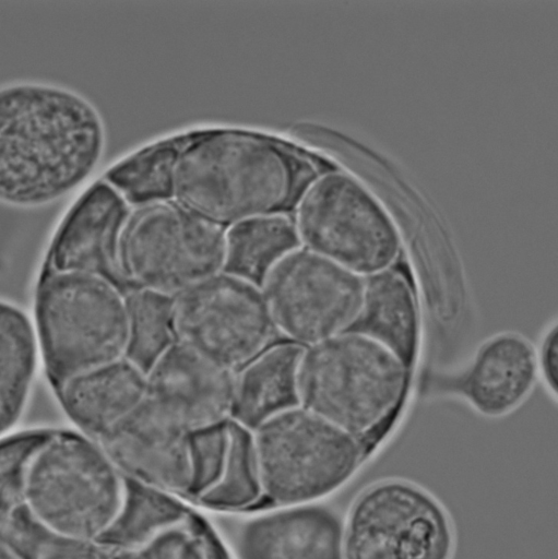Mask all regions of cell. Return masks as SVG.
<instances>
[{
    "mask_svg": "<svg viewBox=\"0 0 558 559\" xmlns=\"http://www.w3.org/2000/svg\"><path fill=\"white\" fill-rule=\"evenodd\" d=\"M61 397L71 419L95 441L145 399V369L123 357L64 381Z\"/></svg>",
    "mask_w": 558,
    "mask_h": 559,
    "instance_id": "obj_17",
    "label": "cell"
},
{
    "mask_svg": "<svg viewBox=\"0 0 558 559\" xmlns=\"http://www.w3.org/2000/svg\"><path fill=\"white\" fill-rule=\"evenodd\" d=\"M174 297L134 289L129 300L131 340L126 357L146 369L174 341L171 306Z\"/></svg>",
    "mask_w": 558,
    "mask_h": 559,
    "instance_id": "obj_25",
    "label": "cell"
},
{
    "mask_svg": "<svg viewBox=\"0 0 558 559\" xmlns=\"http://www.w3.org/2000/svg\"><path fill=\"white\" fill-rule=\"evenodd\" d=\"M0 559H24L16 552L0 531Z\"/></svg>",
    "mask_w": 558,
    "mask_h": 559,
    "instance_id": "obj_29",
    "label": "cell"
},
{
    "mask_svg": "<svg viewBox=\"0 0 558 559\" xmlns=\"http://www.w3.org/2000/svg\"><path fill=\"white\" fill-rule=\"evenodd\" d=\"M36 318L45 362L62 383L128 354L129 300L106 275L75 271L48 278Z\"/></svg>",
    "mask_w": 558,
    "mask_h": 559,
    "instance_id": "obj_6",
    "label": "cell"
},
{
    "mask_svg": "<svg viewBox=\"0 0 558 559\" xmlns=\"http://www.w3.org/2000/svg\"><path fill=\"white\" fill-rule=\"evenodd\" d=\"M237 559H344L343 513L324 501L281 506L245 520Z\"/></svg>",
    "mask_w": 558,
    "mask_h": 559,
    "instance_id": "obj_15",
    "label": "cell"
},
{
    "mask_svg": "<svg viewBox=\"0 0 558 559\" xmlns=\"http://www.w3.org/2000/svg\"><path fill=\"white\" fill-rule=\"evenodd\" d=\"M456 546L447 506L406 477L366 484L343 514L344 559H454Z\"/></svg>",
    "mask_w": 558,
    "mask_h": 559,
    "instance_id": "obj_7",
    "label": "cell"
},
{
    "mask_svg": "<svg viewBox=\"0 0 558 559\" xmlns=\"http://www.w3.org/2000/svg\"><path fill=\"white\" fill-rule=\"evenodd\" d=\"M304 346L292 342L270 345L236 373L230 418L250 432L273 415L299 405L298 369Z\"/></svg>",
    "mask_w": 558,
    "mask_h": 559,
    "instance_id": "obj_19",
    "label": "cell"
},
{
    "mask_svg": "<svg viewBox=\"0 0 558 559\" xmlns=\"http://www.w3.org/2000/svg\"><path fill=\"white\" fill-rule=\"evenodd\" d=\"M124 498V477L86 436L46 435L31 459L24 508L55 537L99 540Z\"/></svg>",
    "mask_w": 558,
    "mask_h": 559,
    "instance_id": "obj_4",
    "label": "cell"
},
{
    "mask_svg": "<svg viewBox=\"0 0 558 559\" xmlns=\"http://www.w3.org/2000/svg\"><path fill=\"white\" fill-rule=\"evenodd\" d=\"M347 331L393 353L412 371L419 344V312L407 276L394 266L364 277L359 312Z\"/></svg>",
    "mask_w": 558,
    "mask_h": 559,
    "instance_id": "obj_18",
    "label": "cell"
},
{
    "mask_svg": "<svg viewBox=\"0 0 558 559\" xmlns=\"http://www.w3.org/2000/svg\"><path fill=\"white\" fill-rule=\"evenodd\" d=\"M187 132L158 140L112 164L102 179L130 207L171 201L173 174Z\"/></svg>",
    "mask_w": 558,
    "mask_h": 559,
    "instance_id": "obj_22",
    "label": "cell"
},
{
    "mask_svg": "<svg viewBox=\"0 0 558 559\" xmlns=\"http://www.w3.org/2000/svg\"><path fill=\"white\" fill-rule=\"evenodd\" d=\"M235 388V370L212 362L175 340L145 369V400L190 433L226 424Z\"/></svg>",
    "mask_w": 558,
    "mask_h": 559,
    "instance_id": "obj_13",
    "label": "cell"
},
{
    "mask_svg": "<svg viewBox=\"0 0 558 559\" xmlns=\"http://www.w3.org/2000/svg\"><path fill=\"white\" fill-rule=\"evenodd\" d=\"M292 216L301 247L361 277L394 266L401 255L389 213L360 181L335 167L309 185Z\"/></svg>",
    "mask_w": 558,
    "mask_h": 559,
    "instance_id": "obj_9",
    "label": "cell"
},
{
    "mask_svg": "<svg viewBox=\"0 0 558 559\" xmlns=\"http://www.w3.org/2000/svg\"><path fill=\"white\" fill-rule=\"evenodd\" d=\"M46 435L0 439V521L24 506V488L31 459Z\"/></svg>",
    "mask_w": 558,
    "mask_h": 559,
    "instance_id": "obj_26",
    "label": "cell"
},
{
    "mask_svg": "<svg viewBox=\"0 0 558 559\" xmlns=\"http://www.w3.org/2000/svg\"><path fill=\"white\" fill-rule=\"evenodd\" d=\"M261 284L276 331L304 347L347 331L363 302L364 277L301 246Z\"/></svg>",
    "mask_w": 558,
    "mask_h": 559,
    "instance_id": "obj_11",
    "label": "cell"
},
{
    "mask_svg": "<svg viewBox=\"0 0 558 559\" xmlns=\"http://www.w3.org/2000/svg\"><path fill=\"white\" fill-rule=\"evenodd\" d=\"M112 549L116 559H229L213 530L186 508L130 545Z\"/></svg>",
    "mask_w": 558,
    "mask_h": 559,
    "instance_id": "obj_23",
    "label": "cell"
},
{
    "mask_svg": "<svg viewBox=\"0 0 558 559\" xmlns=\"http://www.w3.org/2000/svg\"><path fill=\"white\" fill-rule=\"evenodd\" d=\"M225 260V229L169 201L131 212L114 270L134 289L175 297L224 271Z\"/></svg>",
    "mask_w": 558,
    "mask_h": 559,
    "instance_id": "obj_8",
    "label": "cell"
},
{
    "mask_svg": "<svg viewBox=\"0 0 558 559\" xmlns=\"http://www.w3.org/2000/svg\"><path fill=\"white\" fill-rule=\"evenodd\" d=\"M37 334L20 309L0 301V439L20 420L37 367Z\"/></svg>",
    "mask_w": 558,
    "mask_h": 559,
    "instance_id": "obj_20",
    "label": "cell"
},
{
    "mask_svg": "<svg viewBox=\"0 0 558 559\" xmlns=\"http://www.w3.org/2000/svg\"><path fill=\"white\" fill-rule=\"evenodd\" d=\"M537 381L535 346L524 335L504 331L482 342L460 370L431 376L427 390L459 399L482 416L499 418L519 408Z\"/></svg>",
    "mask_w": 558,
    "mask_h": 559,
    "instance_id": "obj_14",
    "label": "cell"
},
{
    "mask_svg": "<svg viewBox=\"0 0 558 559\" xmlns=\"http://www.w3.org/2000/svg\"><path fill=\"white\" fill-rule=\"evenodd\" d=\"M130 210L102 178L84 187L57 228L51 247L55 264L63 272L114 270L118 238Z\"/></svg>",
    "mask_w": 558,
    "mask_h": 559,
    "instance_id": "obj_16",
    "label": "cell"
},
{
    "mask_svg": "<svg viewBox=\"0 0 558 559\" xmlns=\"http://www.w3.org/2000/svg\"><path fill=\"white\" fill-rule=\"evenodd\" d=\"M298 247L292 215L249 218L225 228L224 271L259 284L276 261Z\"/></svg>",
    "mask_w": 558,
    "mask_h": 559,
    "instance_id": "obj_21",
    "label": "cell"
},
{
    "mask_svg": "<svg viewBox=\"0 0 558 559\" xmlns=\"http://www.w3.org/2000/svg\"><path fill=\"white\" fill-rule=\"evenodd\" d=\"M411 372L381 344L345 331L304 348L299 405L356 438L375 456L393 428Z\"/></svg>",
    "mask_w": 558,
    "mask_h": 559,
    "instance_id": "obj_3",
    "label": "cell"
},
{
    "mask_svg": "<svg viewBox=\"0 0 558 559\" xmlns=\"http://www.w3.org/2000/svg\"><path fill=\"white\" fill-rule=\"evenodd\" d=\"M332 168L265 133L191 130L174 167L171 201L225 229L259 216L292 215L309 185Z\"/></svg>",
    "mask_w": 558,
    "mask_h": 559,
    "instance_id": "obj_2",
    "label": "cell"
},
{
    "mask_svg": "<svg viewBox=\"0 0 558 559\" xmlns=\"http://www.w3.org/2000/svg\"><path fill=\"white\" fill-rule=\"evenodd\" d=\"M171 328L175 341L231 370L266 349L277 333L262 287L227 271L174 297Z\"/></svg>",
    "mask_w": 558,
    "mask_h": 559,
    "instance_id": "obj_10",
    "label": "cell"
},
{
    "mask_svg": "<svg viewBox=\"0 0 558 559\" xmlns=\"http://www.w3.org/2000/svg\"><path fill=\"white\" fill-rule=\"evenodd\" d=\"M538 379L550 396H558V324L550 323L535 347Z\"/></svg>",
    "mask_w": 558,
    "mask_h": 559,
    "instance_id": "obj_28",
    "label": "cell"
},
{
    "mask_svg": "<svg viewBox=\"0 0 558 559\" xmlns=\"http://www.w3.org/2000/svg\"><path fill=\"white\" fill-rule=\"evenodd\" d=\"M37 559H116L111 547L99 540L52 538Z\"/></svg>",
    "mask_w": 558,
    "mask_h": 559,
    "instance_id": "obj_27",
    "label": "cell"
},
{
    "mask_svg": "<svg viewBox=\"0 0 558 559\" xmlns=\"http://www.w3.org/2000/svg\"><path fill=\"white\" fill-rule=\"evenodd\" d=\"M261 499L262 488L250 449L249 432L234 426L224 469L197 503L218 511H239L254 507Z\"/></svg>",
    "mask_w": 558,
    "mask_h": 559,
    "instance_id": "obj_24",
    "label": "cell"
},
{
    "mask_svg": "<svg viewBox=\"0 0 558 559\" xmlns=\"http://www.w3.org/2000/svg\"><path fill=\"white\" fill-rule=\"evenodd\" d=\"M263 499L275 507L324 501L372 460L360 441L300 405L249 432Z\"/></svg>",
    "mask_w": 558,
    "mask_h": 559,
    "instance_id": "obj_5",
    "label": "cell"
},
{
    "mask_svg": "<svg viewBox=\"0 0 558 559\" xmlns=\"http://www.w3.org/2000/svg\"><path fill=\"white\" fill-rule=\"evenodd\" d=\"M106 145L103 118L80 92L54 82L0 84V202L54 203L82 188Z\"/></svg>",
    "mask_w": 558,
    "mask_h": 559,
    "instance_id": "obj_1",
    "label": "cell"
},
{
    "mask_svg": "<svg viewBox=\"0 0 558 559\" xmlns=\"http://www.w3.org/2000/svg\"><path fill=\"white\" fill-rule=\"evenodd\" d=\"M95 442L129 480L193 500V433L166 419L145 399Z\"/></svg>",
    "mask_w": 558,
    "mask_h": 559,
    "instance_id": "obj_12",
    "label": "cell"
}]
</instances>
